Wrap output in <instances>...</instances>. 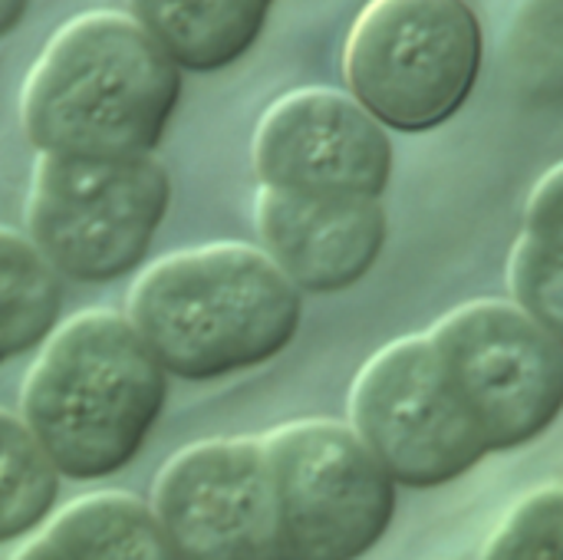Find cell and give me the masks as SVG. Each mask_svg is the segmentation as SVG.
<instances>
[{
  "label": "cell",
  "mask_w": 563,
  "mask_h": 560,
  "mask_svg": "<svg viewBox=\"0 0 563 560\" xmlns=\"http://www.w3.org/2000/svg\"><path fill=\"white\" fill-rule=\"evenodd\" d=\"M181 99V69L129 13H82L36 56L20 119L40 155L142 158Z\"/></svg>",
  "instance_id": "1"
},
{
  "label": "cell",
  "mask_w": 563,
  "mask_h": 560,
  "mask_svg": "<svg viewBox=\"0 0 563 560\" xmlns=\"http://www.w3.org/2000/svg\"><path fill=\"white\" fill-rule=\"evenodd\" d=\"M300 290L251 244L175 251L129 290V323L158 366L181 380H221L284 353L300 330Z\"/></svg>",
  "instance_id": "2"
},
{
  "label": "cell",
  "mask_w": 563,
  "mask_h": 560,
  "mask_svg": "<svg viewBox=\"0 0 563 560\" xmlns=\"http://www.w3.org/2000/svg\"><path fill=\"white\" fill-rule=\"evenodd\" d=\"M20 406L56 475L106 479L139 455L158 422L165 370L125 317L86 310L46 337Z\"/></svg>",
  "instance_id": "3"
},
{
  "label": "cell",
  "mask_w": 563,
  "mask_h": 560,
  "mask_svg": "<svg viewBox=\"0 0 563 560\" xmlns=\"http://www.w3.org/2000/svg\"><path fill=\"white\" fill-rule=\"evenodd\" d=\"M485 33L468 0H366L343 46L346 92L386 132H432L482 76Z\"/></svg>",
  "instance_id": "4"
},
{
  "label": "cell",
  "mask_w": 563,
  "mask_h": 560,
  "mask_svg": "<svg viewBox=\"0 0 563 560\" xmlns=\"http://www.w3.org/2000/svg\"><path fill=\"white\" fill-rule=\"evenodd\" d=\"M168 201V172L152 155H40L26 195V241L56 274L112 281L145 257Z\"/></svg>",
  "instance_id": "5"
},
{
  "label": "cell",
  "mask_w": 563,
  "mask_h": 560,
  "mask_svg": "<svg viewBox=\"0 0 563 560\" xmlns=\"http://www.w3.org/2000/svg\"><path fill=\"white\" fill-rule=\"evenodd\" d=\"M287 560H360L389 531L396 482L333 419L287 422L261 439Z\"/></svg>",
  "instance_id": "6"
},
{
  "label": "cell",
  "mask_w": 563,
  "mask_h": 560,
  "mask_svg": "<svg viewBox=\"0 0 563 560\" xmlns=\"http://www.w3.org/2000/svg\"><path fill=\"white\" fill-rule=\"evenodd\" d=\"M350 429L409 488L449 485L488 455L429 333L393 340L363 363L350 389Z\"/></svg>",
  "instance_id": "7"
},
{
  "label": "cell",
  "mask_w": 563,
  "mask_h": 560,
  "mask_svg": "<svg viewBox=\"0 0 563 560\" xmlns=\"http://www.w3.org/2000/svg\"><path fill=\"white\" fill-rule=\"evenodd\" d=\"M488 455L541 439L563 413V347L511 300H468L429 330Z\"/></svg>",
  "instance_id": "8"
},
{
  "label": "cell",
  "mask_w": 563,
  "mask_h": 560,
  "mask_svg": "<svg viewBox=\"0 0 563 560\" xmlns=\"http://www.w3.org/2000/svg\"><path fill=\"white\" fill-rule=\"evenodd\" d=\"M152 515L178 560H287L261 439L181 449L155 479Z\"/></svg>",
  "instance_id": "9"
},
{
  "label": "cell",
  "mask_w": 563,
  "mask_h": 560,
  "mask_svg": "<svg viewBox=\"0 0 563 560\" xmlns=\"http://www.w3.org/2000/svg\"><path fill=\"white\" fill-rule=\"evenodd\" d=\"M261 188L383 198L393 175L389 132L343 89L303 86L261 116L254 145Z\"/></svg>",
  "instance_id": "10"
},
{
  "label": "cell",
  "mask_w": 563,
  "mask_h": 560,
  "mask_svg": "<svg viewBox=\"0 0 563 560\" xmlns=\"http://www.w3.org/2000/svg\"><path fill=\"white\" fill-rule=\"evenodd\" d=\"M261 251L300 294H340L379 261L389 221L379 198L261 188L254 201Z\"/></svg>",
  "instance_id": "11"
},
{
  "label": "cell",
  "mask_w": 563,
  "mask_h": 560,
  "mask_svg": "<svg viewBox=\"0 0 563 560\" xmlns=\"http://www.w3.org/2000/svg\"><path fill=\"white\" fill-rule=\"evenodd\" d=\"M277 0H129V17L181 73H218L264 33Z\"/></svg>",
  "instance_id": "12"
},
{
  "label": "cell",
  "mask_w": 563,
  "mask_h": 560,
  "mask_svg": "<svg viewBox=\"0 0 563 560\" xmlns=\"http://www.w3.org/2000/svg\"><path fill=\"white\" fill-rule=\"evenodd\" d=\"M13 560H178L152 508L125 492L66 505Z\"/></svg>",
  "instance_id": "13"
},
{
  "label": "cell",
  "mask_w": 563,
  "mask_h": 560,
  "mask_svg": "<svg viewBox=\"0 0 563 560\" xmlns=\"http://www.w3.org/2000/svg\"><path fill=\"white\" fill-rule=\"evenodd\" d=\"M59 300V274L26 238L0 231V366L53 333Z\"/></svg>",
  "instance_id": "14"
},
{
  "label": "cell",
  "mask_w": 563,
  "mask_h": 560,
  "mask_svg": "<svg viewBox=\"0 0 563 560\" xmlns=\"http://www.w3.org/2000/svg\"><path fill=\"white\" fill-rule=\"evenodd\" d=\"M59 475L23 426L0 413V541H13L53 512Z\"/></svg>",
  "instance_id": "15"
},
{
  "label": "cell",
  "mask_w": 563,
  "mask_h": 560,
  "mask_svg": "<svg viewBox=\"0 0 563 560\" xmlns=\"http://www.w3.org/2000/svg\"><path fill=\"white\" fill-rule=\"evenodd\" d=\"M482 560H563V485L534 488L511 505Z\"/></svg>",
  "instance_id": "16"
},
{
  "label": "cell",
  "mask_w": 563,
  "mask_h": 560,
  "mask_svg": "<svg viewBox=\"0 0 563 560\" xmlns=\"http://www.w3.org/2000/svg\"><path fill=\"white\" fill-rule=\"evenodd\" d=\"M508 290L541 330L563 347V254L518 234L508 257Z\"/></svg>",
  "instance_id": "17"
},
{
  "label": "cell",
  "mask_w": 563,
  "mask_h": 560,
  "mask_svg": "<svg viewBox=\"0 0 563 560\" xmlns=\"http://www.w3.org/2000/svg\"><path fill=\"white\" fill-rule=\"evenodd\" d=\"M521 234L563 254V162L548 168L531 188Z\"/></svg>",
  "instance_id": "18"
},
{
  "label": "cell",
  "mask_w": 563,
  "mask_h": 560,
  "mask_svg": "<svg viewBox=\"0 0 563 560\" xmlns=\"http://www.w3.org/2000/svg\"><path fill=\"white\" fill-rule=\"evenodd\" d=\"M26 7H30V0H0V36H7L20 23Z\"/></svg>",
  "instance_id": "19"
}]
</instances>
